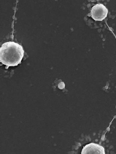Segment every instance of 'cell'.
<instances>
[{"instance_id":"obj_1","label":"cell","mask_w":116,"mask_h":154,"mask_svg":"<svg viewBox=\"0 0 116 154\" xmlns=\"http://www.w3.org/2000/svg\"><path fill=\"white\" fill-rule=\"evenodd\" d=\"M24 54L23 46L14 42L3 44L0 48V62L9 67H14L21 63Z\"/></svg>"},{"instance_id":"obj_2","label":"cell","mask_w":116,"mask_h":154,"mask_svg":"<svg viewBox=\"0 0 116 154\" xmlns=\"http://www.w3.org/2000/svg\"><path fill=\"white\" fill-rule=\"evenodd\" d=\"M108 9L104 5L102 4H95L91 8L90 15L91 17L95 21H102L107 17Z\"/></svg>"},{"instance_id":"obj_3","label":"cell","mask_w":116,"mask_h":154,"mask_svg":"<svg viewBox=\"0 0 116 154\" xmlns=\"http://www.w3.org/2000/svg\"><path fill=\"white\" fill-rule=\"evenodd\" d=\"M81 154H105V148L99 144L92 143L83 147Z\"/></svg>"}]
</instances>
